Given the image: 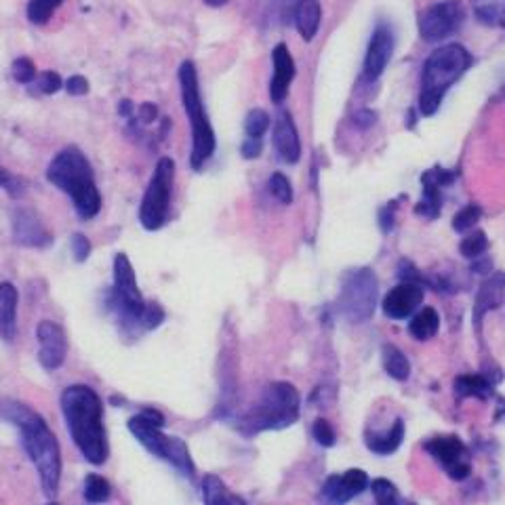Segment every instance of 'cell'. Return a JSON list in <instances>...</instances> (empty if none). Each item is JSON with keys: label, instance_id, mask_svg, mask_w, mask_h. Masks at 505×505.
Wrapping results in <instances>:
<instances>
[{"label": "cell", "instance_id": "6da1fadb", "mask_svg": "<svg viewBox=\"0 0 505 505\" xmlns=\"http://www.w3.org/2000/svg\"><path fill=\"white\" fill-rule=\"evenodd\" d=\"M0 417L19 430L21 445L38 471L44 495H58L61 482V448L47 421L32 411L26 402L11 400V398L0 400Z\"/></svg>", "mask_w": 505, "mask_h": 505}, {"label": "cell", "instance_id": "7a4b0ae2", "mask_svg": "<svg viewBox=\"0 0 505 505\" xmlns=\"http://www.w3.org/2000/svg\"><path fill=\"white\" fill-rule=\"evenodd\" d=\"M61 413L72 442L93 465H104L110 457L108 431L104 423V402L91 385H67L61 394Z\"/></svg>", "mask_w": 505, "mask_h": 505}, {"label": "cell", "instance_id": "3957f363", "mask_svg": "<svg viewBox=\"0 0 505 505\" xmlns=\"http://www.w3.org/2000/svg\"><path fill=\"white\" fill-rule=\"evenodd\" d=\"M108 307L118 316L120 327L128 335L148 333L165 322V310L160 303L145 301L137 286V276L127 252L114 257V286L110 289Z\"/></svg>", "mask_w": 505, "mask_h": 505}, {"label": "cell", "instance_id": "277c9868", "mask_svg": "<svg viewBox=\"0 0 505 505\" xmlns=\"http://www.w3.org/2000/svg\"><path fill=\"white\" fill-rule=\"evenodd\" d=\"M47 179L70 196L72 206L82 221H91L101 213V192L87 154L76 145H67L53 156L47 167Z\"/></svg>", "mask_w": 505, "mask_h": 505}, {"label": "cell", "instance_id": "5b68a950", "mask_svg": "<svg viewBox=\"0 0 505 505\" xmlns=\"http://www.w3.org/2000/svg\"><path fill=\"white\" fill-rule=\"evenodd\" d=\"M179 93H182V104L188 116L190 125V168L192 171H202L206 162L215 156L217 137L215 128L209 118V112L205 108V99H202L198 70H196L194 61H182L177 70Z\"/></svg>", "mask_w": 505, "mask_h": 505}, {"label": "cell", "instance_id": "8992f818", "mask_svg": "<svg viewBox=\"0 0 505 505\" xmlns=\"http://www.w3.org/2000/svg\"><path fill=\"white\" fill-rule=\"evenodd\" d=\"M471 67V53L463 44L451 43L431 50L421 72L419 116H434L440 110L448 89Z\"/></svg>", "mask_w": 505, "mask_h": 505}, {"label": "cell", "instance_id": "52a82bcc", "mask_svg": "<svg viewBox=\"0 0 505 505\" xmlns=\"http://www.w3.org/2000/svg\"><path fill=\"white\" fill-rule=\"evenodd\" d=\"M165 415L156 411V408H144V411L133 415L127 421L128 431L137 438L139 445L148 448L154 457L167 462L183 478H194L196 463L192 454H190L188 445H185V440H182V438L165 434Z\"/></svg>", "mask_w": 505, "mask_h": 505}, {"label": "cell", "instance_id": "ba28073f", "mask_svg": "<svg viewBox=\"0 0 505 505\" xmlns=\"http://www.w3.org/2000/svg\"><path fill=\"white\" fill-rule=\"evenodd\" d=\"M299 408L301 398L295 385L286 381H274L266 385L260 400L240 419V431L246 436H255L260 431L284 430L299 419Z\"/></svg>", "mask_w": 505, "mask_h": 505}, {"label": "cell", "instance_id": "9c48e42d", "mask_svg": "<svg viewBox=\"0 0 505 505\" xmlns=\"http://www.w3.org/2000/svg\"><path fill=\"white\" fill-rule=\"evenodd\" d=\"M173 185H175V162L168 156H162L156 162L148 190H145L142 205H139V223L148 232H159L167 226L171 215Z\"/></svg>", "mask_w": 505, "mask_h": 505}, {"label": "cell", "instance_id": "30bf717a", "mask_svg": "<svg viewBox=\"0 0 505 505\" xmlns=\"http://www.w3.org/2000/svg\"><path fill=\"white\" fill-rule=\"evenodd\" d=\"M379 283L373 269L358 268L350 269L344 276L339 293V312L350 320V322H364L375 310L377 303Z\"/></svg>", "mask_w": 505, "mask_h": 505}, {"label": "cell", "instance_id": "8fae6325", "mask_svg": "<svg viewBox=\"0 0 505 505\" xmlns=\"http://www.w3.org/2000/svg\"><path fill=\"white\" fill-rule=\"evenodd\" d=\"M465 11L459 0H440L419 15V36L425 43H440L462 27Z\"/></svg>", "mask_w": 505, "mask_h": 505}, {"label": "cell", "instance_id": "7c38bea8", "mask_svg": "<svg viewBox=\"0 0 505 505\" xmlns=\"http://www.w3.org/2000/svg\"><path fill=\"white\" fill-rule=\"evenodd\" d=\"M396 47V36L392 26L387 21H379L377 26L370 32L367 53H364L362 61V78L367 82H375L384 74L387 64H390L392 53Z\"/></svg>", "mask_w": 505, "mask_h": 505}, {"label": "cell", "instance_id": "4fadbf2b", "mask_svg": "<svg viewBox=\"0 0 505 505\" xmlns=\"http://www.w3.org/2000/svg\"><path fill=\"white\" fill-rule=\"evenodd\" d=\"M38 362L44 370H55L66 362L67 335L61 324L53 320H41L36 327Z\"/></svg>", "mask_w": 505, "mask_h": 505}, {"label": "cell", "instance_id": "5bb4252c", "mask_svg": "<svg viewBox=\"0 0 505 505\" xmlns=\"http://www.w3.org/2000/svg\"><path fill=\"white\" fill-rule=\"evenodd\" d=\"M13 240L15 245L27 249H47L53 243V236L44 226L43 217L30 206H19L13 211Z\"/></svg>", "mask_w": 505, "mask_h": 505}, {"label": "cell", "instance_id": "9a60e30c", "mask_svg": "<svg viewBox=\"0 0 505 505\" xmlns=\"http://www.w3.org/2000/svg\"><path fill=\"white\" fill-rule=\"evenodd\" d=\"M369 476L362 470H347L346 474H333L324 480L320 497L327 505H346L369 488Z\"/></svg>", "mask_w": 505, "mask_h": 505}, {"label": "cell", "instance_id": "2e32d148", "mask_svg": "<svg viewBox=\"0 0 505 505\" xmlns=\"http://www.w3.org/2000/svg\"><path fill=\"white\" fill-rule=\"evenodd\" d=\"M295 74L297 67L293 55L284 43H278L272 49V81H269V99L276 105L286 99Z\"/></svg>", "mask_w": 505, "mask_h": 505}, {"label": "cell", "instance_id": "e0dca14e", "mask_svg": "<svg viewBox=\"0 0 505 505\" xmlns=\"http://www.w3.org/2000/svg\"><path fill=\"white\" fill-rule=\"evenodd\" d=\"M272 144L274 150H276V156L284 165H297L301 160L299 131H297L293 116L289 112H280L276 122H274Z\"/></svg>", "mask_w": 505, "mask_h": 505}, {"label": "cell", "instance_id": "ac0fdd59", "mask_svg": "<svg viewBox=\"0 0 505 505\" xmlns=\"http://www.w3.org/2000/svg\"><path fill=\"white\" fill-rule=\"evenodd\" d=\"M453 179H454V171H445V168H440V167L423 173V177H421L423 196H421L419 205L415 206V213H417V215L428 217V219H434L440 215V206H442L440 190L447 188Z\"/></svg>", "mask_w": 505, "mask_h": 505}, {"label": "cell", "instance_id": "d6986e66", "mask_svg": "<svg viewBox=\"0 0 505 505\" xmlns=\"http://www.w3.org/2000/svg\"><path fill=\"white\" fill-rule=\"evenodd\" d=\"M423 301V286L415 283H400L384 297V314L392 320H404L413 316L419 303Z\"/></svg>", "mask_w": 505, "mask_h": 505}, {"label": "cell", "instance_id": "ffe728a7", "mask_svg": "<svg viewBox=\"0 0 505 505\" xmlns=\"http://www.w3.org/2000/svg\"><path fill=\"white\" fill-rule=\"evenodd\" d=\"M503 299H505V274H493L491 278L482 283L478 295H476V303H474L476 324H480V320L486 312L497 310V307L503 303Z\"/></svg>", "mask_w": 505, "mask_h": 505}, {"label": "cell", "instance_id": "44dd1931", "mask_svg": "<svg viewBox=\"0 0 505 505\" xmlns=\"http://www.w3.org/2000/svg\"><path fill=\"white\" fill-rule=\"evenodd\" d=\"M295 26L306 43H312L322 21V7L318 0H297L295 3Z\"/></svg>", "mask_w": 505, "mask_h": 505}, {"label": "cell", "instance_id": "7402d4cb", "mask_svg": "<svg viewBox=\"0 0 505 505\" xmlns=\"http://www.w3.org/2000/svg\"><path fill=\"white\" fill-rule=\"evenodd\" d=\"M17 293L13 283H0V337L3 339H13L17 333Z\"/></svg>", "mask_w": 505, "mask_h": 505}, {"label": "cell", "instance_id": "603a6c76", "mask_svg": "<svg viewBox=\"0 0 505 505\" xmlns=\"http://www.w3.org/2000/svg\"><path fill=\"white\" fill-rule=\"evenodd\" d=\"M425 448H428V453L431 454V457L438 459V462L445 465L447 471L453 470L454 465L465 463V459H463L465 447H463V442L454 436L431 438L428 445H425Z\"/></svg>", "mask_w": 505, "mask_h": 505}, {"label": "cell", "instance_id": "cb8c5ba5", "mask_svg": "<svg viewBox=\"0 0 505 505\" xmlns=\"http://www.w3.org/2000/svg\"><path fill=\"white\" fill-rule=\"evenodd\" d=\"M202 501L205 505H246L245 499L229 491L217 474H206L202 478Z\"/></svg>", "mask_w": 505, "mask_h": 505}, {"label": "cell", "instance_id": "d4e9b609", "mask_svg": "<svg viewBox=\"0 0 505 505\" xmlns=\"http://www.w3.org/2000/svg\"><path fill=\"white\" fill-rule=\"evenodd\" d=\"M402 438H404V423L400 419H396L394 428L387 431V434H369L367 447L377 454H390L402 445Z\"/></svg>", "mask_w": 505, "mask_h": 505}, {"label": "cell", "instance_id": "484cf974", "mask_svg": "<svg viewBox=\"0 0 505 505\" xmlns=\"http://www.w3.org/2000/svg\"><path fill=\"white\" fill-rule=\"evenodd\" d=\"M438 327H440V316L434 307H423V310L417 312L408 324V330L415 339H430L438 333Z\"/></svg>", "mask_w": 505, "mask_h": 505}, {"label": "cell", "instance_id": "4316f807", "mask_svg": "<svg viewBox=\"0 0 505 505\" xmlns=\"http://www.w3.org/2000/svg\"><path fill=\"white\" fill-rule=\"evenodd\" d=\"M493 381L486 375H462L454 381V392L462 396H474V398H488L493 394Z\"/></svg>", "mask_w": 505, "mask_h": 505}, {"label": "cell", "instance_id": "83f0119b", "mask_svg": "<svg viewBox=\"0 0 505 505\" xmlns=\"http://www.w3.org/2000/svg\"><path fill=\"white\" fill-rule=\"evenodd\" d=\"M384 367L392 379L396 381H407L411 375V364H408L407 356L400 350H396L394 346L384 347Z\"/></svg>", "mask_w": 505, "mask_h": 505}, {"label": "cell", "instance_id": "f1b7e54d", "mask_svg": "<svg viewBox=\"0 0 505 505\" xmlns=\"http://www.w3.org/2000/svg\"><path fill=\"white\" fill-rule=\"evenodd\" d=\"M64 3L66 0H27L26 7L27 21L34 26L49 24L50 17L55 15V11H58Z\"/></svg>", "mask_w": 505, "mask_h": 505}, {"label": "cell", "instance_id": "f546056e", "mask_svg": "<svg viewBox=\"0 0 505 505\" xmlns=\"http://www.w3.org/2000/svg\"><path fill=\"white\" fill-rule=\"evenodd\" d=\"M112 495L110 482L99 474H89L84 478V499L87 503H105Z\"/></svg>", "mask_w": 505, "mask_h": 505}, {"label": "cell", "instance_id": "4dcf8cb0", "mask_svg": "<svg viewBox=\"0 0 505 505\" xmlns=\"http://www.w3.org/2000/svg\"><path fill=\"white\" fill-rule=\"evenodd\" d=\"M269 128V114L261 108H252L245 116V137L246 139H263V135Z\"/></svg>", "mask_w": 505, "mask_h": 505}, {"label": "cell", "instance_id": "1f68e13d", "mask_svg": "<svg viewBox=\"0 0 505 505\" xmlns=\"http://www.w3.org/2000/svg\"><path fill=\"white\" fill-rule=\"evenodd\" d=\"M370 491H373L377 505H404L400 501V497H398L396 486L392 485L390 480H385V478L373 480L370 482Z\"/></svg>", "mask_w": 505, "mask_h": 505}, {"label": "cell", "instance_id": "d6a6232c", "mask_svg": "<svg viewBox=\"0 0 505 505\" xmlns=\"http://www.w3.org/2000/svg\"><path fill=\"white\" fill-rule=\"evenodd\" d=\"M268 188L274 198L283 202V205H291V202H293V185H291V179L286 177L284 173H272Z\"/></svg>", "mask_w": 505, "mask_h": 505}, {"label": "cell", "instance_id": "836d02e7", "mask_svg": "<svg viewBox=\"0 0 505 505\" xmlns=\"http://www.w3.org/2000/svg\"><path fill=\"white\" fill-rule=\"evenodd\" d=\"M486 246H488L486 234L480 232V229H476V232L468 234L462 240V246H459V251H462V255L468 257V260H476V257H480L482 252L486 251Z\"/></svg>", "mask_w": 505, "mask_h": 505}, {"label": "cell", "instance_id": "e575fe53", "mask_svg": "<svg viewBox=\"0 0 505 505\" xmlns=\"http://www.w3.org/2000/svg\"><path fill=\"white\" fill-rule=\"evenodd\" d=\"M11 74H13L15 82L32 84L38 78L36 64H34L30 58H26V55H21V58H17L13 64H11Z\"/></svg>", "mask_w": 505, "mask_h": 505}, {"label": "cell", "instance_id": "d590c367", "mask_svg": "<svg viewBox=\"0 0 505 505\" xmlns=\"http://www.w3.org/2000/svg\"><path fill=\"white\" fill-rule=\"evenodd\" d=\"M480 217H482V209L478 205L463 206V209L453 217V229L454 232H470V229L480 221Z\"/></svg>", "mask_w": 505, "mask_h": 505}, {"label": "cell", "instance_id": "8d00e7d4", "mask_svg": "<svg viewBox=\"0 0 505 505\" xmlns=\"http://www.w3.org/2000/svg\"><path fill=\"white\" fill-rule=\"evenodd\" d=\"M34 84H36V91L41 95H55L59 93L61 89H66V81L55 70L41 72Z\"/></svg>", "mask_w": 505, "mask_h": 505}, {"label": "cell", "instance_id": "74e56055", "mask_svg": "<svg viewBox=\"0 0 505 505\" xmlns=\"http://www.w3.org/2000/svg\"><path fill=\"white\" fill-rule=\"evenodd\" d=\"M312 436L314 440L318 442L320 447H333L335 445V430L330 428V423L327 419H316L314 421V428H312Z\"/></svg>", "mask_w": 505, "mask_h": 505}, {"label": "cell", "instance_id": "f35d334b", "mask_svg": "<svg viewBox=\"0 0 505 505\" xmlns=\"http://www.w3.org/2000/svg\"><path fill=\"white\" fill-rule=\"evenodd\" d=\"M93 246H91V240L87 238V236L76 232L72 234V257H74L76 263H84L89 260V255H91Z\"/></svg>", "mask_w": 505, "mask_h": 505}, {"label": "cell", "instance_id": "ab89813d", "mask_svg": "<svg viewBox=\"0 0 505 505\" xmlns=\"http://www.w3.org/2000/svg\"><path fill=\"white\" fill-rule=\"evenodd\" d=\"M66 91L70 93L72 97H84V95H89V91H91V84H89V81L84 76L76 74L66 81Z\"/></svg>", "mask_w": 505, "mask_h": 505}, {"label": "cell", "instance_id": "60d3db41", "mask_svg": "<svg viewBox=\"0 0 505 505\" xmlns=\"http://www.w3.org/2000/svg\"><path fill=\"white\" fill-rule=\"evenodd\" d=\"M263 152V139H246L243 145H240V156H243L245 160H255L260 159Z\"/></svg>", "mask_w": 505, "mask_h": 505}, {"label": "cell", "instance_id": "b9f144b4", "mask_svg": "<svg viewBox=\"0 0 505 505\" xmlns=\"http://www.w3.org/2000/svg\"><path fill=\"white\" fill-rule=\"evenodd\" d=\"M394 211H396V202H387L384 209L379 211V228L381 232L387 234L392 232V228H394Z\"/></svg>", "mask_w": 505, "mask_h": 505}, {"label": "cell", "instance_id": "7bdbcfd3", "mask_svg": "<svg viewBox=\"0 0 505 505\" xmlns=\"http://www.w3.org/2000/svg\"><path fill=\"white\" fill-rule=\"evenodd\" d=\"M352 122H354V125H356L358 128H369V127H373L375 122H377V112L369 110V108L358 110L356 114L352 116Z\"/></svg>", "mask_w": 505, "mask_h": 505}, {"label": "cell", "instance_id": "ee69618b", "mask_svg": "<svg viewBox=\"0 0 505 505\" xmlns=\"http://www.w3.org/2000/svg\"><path fill=\"white\" fill-rule=\"evenodd\" d=\"M159 118H160V110L156 104H152V101H144V104L139 105V122H144V125H152V122L159 120Z\"/></svg>", "mask_w": 505, "mask_h": 505}, {"label": "cell", "instance_id": "f6af8a7d", "mask_svg": "<svg viewBox=\"0 0 505 505\" xmlns=\"http://www.w3.org/2000/svg\"><path fill=\"white\" fill-rule=\"evenodd\" d=\"M0 188L9 190L11 194L17 196V194L21 192V190H24V185H21L19 182H17V179H15L13 175H11L9 171H4L3 165H0Z\"/></svg>", "mask_w": 505, "mask_h": 505}, {"label": "cell", "instance_id": "bcb514c9", "mask_svg": "<svg viewBox=\"0 0 505 505\" xmlns=\"http://www.w3.org/2000/svg\"><path fill=\"white\" fill-rule=\"evenodd\" d=\"M118 114L122 118H133L135 114V104L131 99H122L120 104H118Z\"/></svg>", "mask_w": 505, "mask_h": 505}, {"label": "cell", "instance_id": "7dc6e473", "mask_svg": "<svg viewBox=\"0 0 505 505\" xmlns=\"http://www.w3.org/2000/svg\"><path fill=\"white\" fill-rule=\"evenodd\" d=\"M478 19L482 21V24H495V11L493 9H478Z\"/></svg>", "mask_w": 505, "mask_h": 505}, {"label": "cell", "instance_id": "c3c4849f", "mask_svg": "<svg viewBox=\"0 0 505 505\" xmlns=\"http://www.w3.org/2000/svg\"><path fill=\"white\" fill-rule=\"evenodd\" d=\"M202 3L211 9H221V7H226L229 0H202Z\"/></svg>", "mask_w": 505, "mask_h": 505}, {"label": "cell", "instance_id": "681fc988", "mask_svg": "<svg viewBox=\"0 0 505 505\" xmlns=\"http://www.w3.org/2000/svg\"><path fill=\"white\" fill-rule=\"evenodd\" d=\"M47 505H59V503H47Z\"/></svg>", "mask_w": 505, "mask_h": 505}, {"label": "cell", "instance_id": "f907efd6", "mask_svg": "<svg viewBox=\"0 0 505 505\" xmlns=\"http://www.w3.org/2000/svg\"><path fill=\"white\" fill-rule=\"evenodd\" d=\"M404 505H415V503H404Z\"/></svg>", "mask_w": 505, "mask_h": 505}]
</instances>
